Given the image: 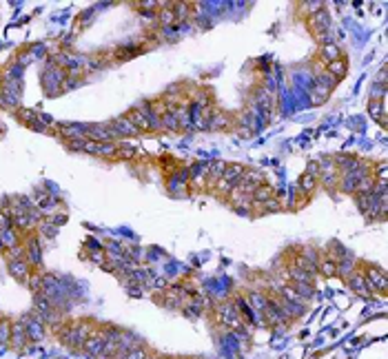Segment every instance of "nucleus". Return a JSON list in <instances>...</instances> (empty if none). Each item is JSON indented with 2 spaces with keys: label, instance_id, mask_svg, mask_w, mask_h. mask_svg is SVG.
Segmentation results:
<instances>
[{
  "label": "nucleus",
  "instance_id": "f257e3e1",
  "mask_svg": "<svg viewBox=\"0 0 388 359\" xmlns=\"http://www.w3.org/2000/svg\"><path fill=\"white\" fill-rule=\"evenodd\" d=\"M362 275H364V282H366V288H368L371 295H375V293L386 291V288H388V277H386V273L382 271V268L368 266L366 273H362Z\"/></svg>",
  "mask_w": 388,
  "mask_h": 359
},
{
  "label": "nucleus",
  "instance_id": "f03ea898",
  "mask_svg": "<svg viewBox=\"0 0 388 359\" xmlns=\"http://www.w3.org/2000/svg\"><path fill=\"white\" fill-rule=\"evenodd\" d=\"M215 315L217 319H220L224 326H229V328L233 330H240L242 328V315L238 313V308H235V304H224L220 306V308H215Z\"/></svg>",
  "mask_w": 388,
  "mask_h": 359
},
{
  "label": "nucleus",
  "instance_id": "7ed1b4c3",
  "mask_svg": "<svg viewBox=\"0 0 388 359\" xmlns=\"http://www.w3.org/2000/svg\"><path fill=\"white\" fill-rule=\"evenodd\" d=\"M20 322L25 324L27 337H29V339H34V342H40V339L45 337V322H42L40 317H36V315H25Z\"/></svg>",
  "mask_w": 388,
  "mask_h": 359
},
{
  "label": "nucleus",
  "instance_id": "20e7f679",
  "mask_svg": "<svg viewBox=\"0 0 388 359\" xmlns=\"http://www.w3.org/2000/svg\"><path fill=\"white\" fill-rule=\"evenodd\" d=\"M84 353H87L89 357H100L102 351H105V339H102V335H91V337L84 342Z\"/></svg>",
  "mask_w": 388,
  "mask_h": 359
},
{
  "label": "nucleus",
  "instance_id": "39448f33",
  "mask_svg": "<svg viewBox=\"0 0 388 359\" xmlns=\"http://www.w3.org/2000/svg\"><path fill=\"white\" fill-rule=\"evenodd\" d=\"M9 273L13 277H18L20 282L29 280V264L27 259H9Z\"/></svg>",
  "mask_w": 388,
  "mask_h": 359
},
{
  "label": "nucleus",
  "instance_id": "423d86ee",
  "mask_svg": "<svg viewBox=\"0 0 388 359\" xmlns=\"http://www.w3.org/2000/svg\"><path fill=\"white\" fill-rule=\"evenodd\" d=\"M311 25H313V29L318 31V36L324 40L326 38V31H328V25H330V18L326 11H318L313 18H311Z\"/></svg>",
  "mask_w": 388,
  "mask_h": 359
},
{
  "label": "nucleus",
  "instance_id": "0eeeda50",
  "mask_svg": "<svg viewBox=\"0 0 388 359\" xmlns=\"http://www.w3.org/2000/svg\"><path fill=\"white\" fill-rule=\"evenodd\" d=\"M27 339H29V337H27L25 324H22V322L11 324V337H9V344H11V346H16V348H22Z\"/></svg>",
  "mask_w": 388,
  "mask_h": 359
},
{
  "label": "nucleus",
  "instance_id": "6e6552de",
  "mask_svg": "<svg viewBox=\"0 0 388 359\" xmlns=\"http://www.w3.org/2000/svg\"><path fill=\"white\" fill-rule=\"evenodd\" d=\"M348 286L353 288L355 293H357L359 297H371V293H368V288H366V282H364V275L362 273H357L355 271L351 277H348Z\"/></svg>",
  "mask_w": 388,
  "mask_h": 359
},
{
  "label": "nucleus",
  "instance_id": "1a4fd4ad",
  "mask_svg": "<svg viewBox=\"0 0 388 359\" xmlns=\"http://www.w3.org/2000/svg\"><path fill=\"white\" fill-rule=\"evenodd\" d=\"M288 277H291L293 284H297V282H304V284H313V275H311V273H306L304 268L295 266V264H291V266H288Z\"/></svg>",
  "mask_w": 388,
  "mask_h": 359
},
{
  "label": "nucleus",
  "instance_id": "9d476101",
  "mask_svg": "<svg viewBox=\"0 0 388 359\" xmlns=\"http://www.w3.org/2000/svg\"><path fill=\"white\" fill-rule=\"evenodd\" d=\"M18 246V233L13 226H9V229L0 231V248H13Z\"/></svg>",
  "mask_w": 388,
  "mask_h": 359
},
{
  "label": "nucleus",
  "instance_id": "9b49d317",
  "mask_svg": "<svg viewBox=\"0 0 388 359\" xmlns=\"http://www.w3.org/2000/svg\"><path fill=\"white\" fill-rule=\"evenodd\" d=\"M247 301H249L251 308H255V310L262 313V310L266 308V304H268V295H264V293H259V291H253V293H249Z\"/></svg>",
  "mask_w": 388,
  "mask_h": 359
},
{
  "label": "nucleus",
  "instance_id": "f8f14e48",
  "mask_svg": "<svg viewBox=\"0 0 388 359\" xmlns=\"http://www.w3.org/2000/svg\"><path fill=\"white\" fill-rule=\"evenodd\" d=\"M111 131H113V133H120V135H133V133H138V129H135V126L131 124L129 120H125V118H118V120L111 124Z\"/></svg>",
  "mask_w": 388,
  "mask_h": 359
},
{
  "label": "nucleus",
  "instance_id": "ddd939ff",
  "mask_svg": "<svg viewBox=\"0 0 388 359\" xmlns=\"http://www.w3.org/2000/svg\"><path fill=\"white\" fill-rule=\"evenodd\" d=\"M320 56L326 60V62H333V60L339 58V49H337V42H324L320 49Z\"/></svg>",
  "mask_w": 388,
  "mask_h": 359
},
{
  "label": "nucleus",
  "instance_id": "4468645a",
  "mask_svg": "<svg viewBox=\"0 0 388 359\" xmlns=\"http://www.w3.org/2000/svg\"><path fill=\"white\" fill-rule=\"evenodd\" d=\"M27 264H40V246L36 244V239H29L27 244Z\"/></svg>",
  "mask_w": 388,
  "mask_h": 359
},
{
  "label": "nucleus",
  "instance_id": "2eb2a0df",
  "mask_svg": "<svg viewBox=\"0 0 388 359\" xmlns=\"http://www.w3.org/2000/svg\"><path fill=\"white\" fill-rule=\"evenodd\" d=\"M224 169H226V164H224V162H215V164H211V167H209V178H206V182H209V184L217 182V180L222 178V173H224Z\"/></svg>",
  "mask_w": 388,
  "mask_h": 359
},
{
  "label": "nucleus",
  "instance_id": "dca6fc26",
  "mask_svg": "<svg viewBox=\"0 0 388 359\" xmlns=\"http://www.w3.org/2000/svg\"><path fill=\"white\" fill-rule=\"evenodd\" d=\"M129 122H131V124H133L135 126V129H142V131H149V120H146V118H144V113H131V116H129Z\"/></svg>",
  "mask_w": 388,
  "mask_h": 359
},
{
  "label": "nucleus",
  "instance_id": "f3484780",
  "mask_svg": "<svg viewBox=\"0 0 388 359\" xmlns=\"http://www.w3.org/2000/svg\"><path fill=\"white\" fill-rule=\"evenodd\" d=\"M328 73L335 75V78H342L344 73H346V62H344L342 58L333 60V62H328Z\"/></svg>",
  "mask_w": 388,
  "mask_h": 359
},
{
  "label": "nucleus",
  "instance_id": "a211bd4d",
  "mask_svg": "<svg viewBox=\"0 0 388 359\" xmlns=\"http://www.w3.org/2000/svg\"><path fill=\"white\" fill-rule=\"evenodd\" d=\"M318 268H320V273H324V275H337V264L333 262V259H320V264H318Z\"/></svg>",
  "mask_w": 388,
  "mask_h": 359
},
{
  "label": "nucleus",
  "instance_id": "6ab92c4d",
  "mask_svg": "<svg viewBox=\"0 0 388 359\" xmlns=\"http://www.w3.org/2000/svg\"><path fill=\"white\" fill-rule=\"evenodd\" d=\"M368 109H371V116L375 118V120H380L382 124H384V122H386V120H384V100H380V102L373 100Z\"/></svg>",
  "mask_w": 388,
  "mask_h": 359
},
{
  "label": "nucleus",
  "instance_id": "aec40b11",
  "mask_svg": "<svg viewBox=\"0 0 388 359\" xmlns=\"http://www.w3.org/2000/svg\"><path fill=\"white\" fill-rule=\"evenodd\" d=\"M315 184H318V176H315V173H304V178L300 180V186L304 188V191H313Z\"/></svg>",
  "mask_w": 388,
  "mask_h": 359
},
{
  "label": "nucleus",
  "instance_id": "412c9836",
  "mask_svg": "<svg viewBox=\"0 0 388 359\" xmlns=\"http://www.w3.org/2000/svg\"><path fill=\"white\" fill-rule=\"evenodd\" d=\"M253 197H255L258 202H268V200H271V188L264 186V184H262V186H258V188L253 191Z\"/></svg>",
  "mask_w": 388,
  "mask_h": 359
},
{
  "label": "nucleus",
  "instance_id": "4be33fe9",
  "mask_svg": "<svg viewBox=\"0 0 388 359\" xmlns=\"http://www.w3.org/2000/svg\"><path fill=\"white\" fill-rule=\"evenodd\" d=\"M9 337H11V324L2 319L0 322V344H9Z\"/></svg>",
  "mask_w": 388,
  "mask_h": 359
},
{
  "label": "nucleus",
  "instance_id": "5701e85b",
  "mask_svg": "<svg viewBox=\"0 0 388 359\" xmlns=\"http://www.w3.org/2000/svg\"><path fill=\"white\" fill-rule=\"evenodd\" d=\"M173 20H176V11H173L171 7L160 11V22H162V25H173Z\"/></svg>",
  "mask_w": 388,
  "mask_h": 359
},
{
  "label": "nucleus",
  "instance_id": "b1692460",
  "mask_svg": "<svg viewBox=\"0 0 388 359\" xmlns=\"http://www.w3.org/2000/svg\"><path fill=\"white\" fill-rule=\"evenodd\" d=\"M27 282H29L31 291H34L36 295H38V293H42V286H45V284H42V273H40V275H36V273H34V275H29V280H27Z\"/></svg>",
  "mask_w": 388,
  "mask_h": 359
},
{
  "label": "nucleus",
  "instance_id": "393cba45",
  "mask_svg": "<svg viewBox=\"0 0 388 359\" xmlns=\"http://www.w3.org/2000/svg\"><path fill=\"white\" fill-rule=\"evenodd\" d=\"M146 357H149V353H146L144 348L140 346V348H133V351H129L122 359H146Z\"/></svg>",
  "mask_w": 388,
  "mask_h": 359
},
{
  "label": "nucleus",
  "instance_id": "a878e982",
  "mask_svg": "<svg viewBox=\"0 0 388 359\" xmlns=\"http://www.w3.org/2000/svg\"><path fill=\"white\" fill-rule=\"evenodd\" d=\"M162 124H167L169 129H178V126H180V122H178V116H176V113H164V118H162Z\"/></svg>",
  "mask_w": 388,
  "mask_h": 359
},
{
  "label": "nucleus",
  "instance_id": "bb28decb",
  "mask_svg": "<svg viewBox=\"0 0 388 359\" xmlns=\"http://www.w3.org/2000/svg\"><path fill=\"white\" fill-rule=\"evenodd\" d=\"M326 93H330V91H328V89H324V87H320V84H318V89L313 91V98H311V100H313L315 105H318V102H324V100H326Z\"/></svg>",
  "mask_w": 388,
  "mask_h": 359
},
{
  "label": "nucleus",
  "instance_id": "cd10ccee",
  "mask_svg": "<svg viewBox=\"0 0 388 359\" xmlns=\"http://www.w3.org/2000/svg\"><path fill=\"white\" fill-rule=\"evenodd\" d=\"M211 124H213V126H224V124H226V118L222 116V113H217L215 120H211Z\"/></svg>",
  "mask_w": 388,
  "mask_h": 359
},
{
  "label": "nucleus",
  "instance_id": "c85d7f7f",
  "mask_svg": "<svg viewBox=\"0 0 388 359\" xmlns=\"http://www.w3.org/2000/svg\"><path fill=\"white\" fill-rule=\"evenodd\" d=\"M146 359H160V357H146Z\"/></svg>",
  "mask_w": 388,
  "mask_h": 359
}]
</instances>
